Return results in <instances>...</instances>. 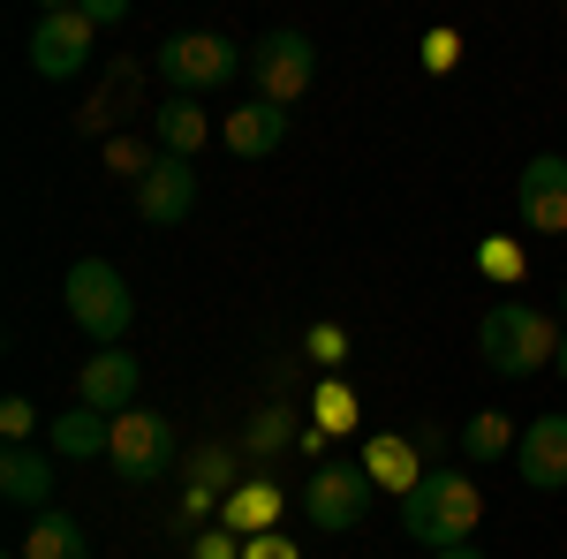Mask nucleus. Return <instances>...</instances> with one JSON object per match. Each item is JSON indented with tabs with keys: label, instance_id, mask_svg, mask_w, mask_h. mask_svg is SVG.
Returning a JSON list of instances; mask_svg holds the SVG:
<instances>
[{
	"label": "nucleus",
	"instance_id": "1",
	"mask_svg": "<svg viewBox=\"0 0 567 559\" xmlns=\"http://www.w3.org/2000/svg\"><path fill=\"white\" fill-rule=\"evenodd\" d=\"M560 325L537 310V302H492L477 318V355L499 371V379H529L545 363H560Z\"/></svg>",
	"mask_w": 567,
	"mask_h": 559
},
{
	"label": "nucleus",
	"instance_id": "2",
	"mask_svg": "<svg viewBox=\"0 0 567 559\" xmlns=\"http://www.w3.org/2000/svg\"><path fill=\"white\" fill-rule=\"evenodd\" d=\"M401 521H409V537L416 545H432V552H446V545H470L484 521V491L470 484V469H432L409 499H401Z\"/></svg>",
	"mask_w": 567,
	"mask_h": 559
},
{
	"label": "nucleus",
	"instance_id": "3",
	"mask_svg": "<svg viewBox=\"0 0 567 559\" xmlns=\"http://www.w3.org/2000/svg\"><path fill=\"white\" fill-rule=\"evenodd\" d=\"M61 302H69V318L84 325L99 348H122V333L136 325V302H130V280L114 272L106 258H76L69 265V280H61Z\"/></svg>",
	"mask_w": 567,
	"mask_h": 559
},
{
	"label": "nucleus",
	"instance_id": "4",
	"mask_svg": "<svg viewBox=\"0 0 567 559\" xmlns=\"http://www.w3.org/2000/svg\"><path fill=\"white\" fill-rule=\"evenodd\" d=\"M152 69L167 76V91L175 99H197V91H213V84H227L235 69H250L235 45L219 39V31H175V39L152 53Z\"/></svg>",
	"mask_w": 567,
	"mask_h": 559
},
{
	"label": "nucleus",
	"instance_id": "5",
	"mask_svg": "<svg viewBox=\"0 0 567 559\" xmlns=\"http://www.w3.org/2000/svg\"><path fill=\"white\" fill-rule=\"evenodd\" d=\"M91 53H99V23H91L84 8H45L39 23H31V69H39L45 84L84 76Z\"/></svg>",
	"mask_w": 567,
	"mask_h": 559
},
{
	"label": "nucleus",
	"instance_id": "6",
	"mask_svg": "<svg viewBox=\"0 0 567 559\" xmlns=\"http://www.w3.org/2000/svg\"><path fill=\"white\" fill-rule=\"evenodd\" d=\"M106 462H114L122 484H159V476L175 469V424L152 416V408L114 416V446H106Z\"/></svg>",
	"mask_w": 567,
	"mask_h": 559
},
{
	"label": "nucleus",
	"instance_id": "7",
	"mask_svg": "<svg viewBox=\"0 0 567 559\" xmlns=\"http://www.w3.org/2000/svg\"><path fill=\"white\" fill-rule=\"evenodd\" d=\"M250 76H258V99L296 106L310 91V76H318V45H310L303 31H265L258 53H250Z\"/></svg>",
	"mask_w": 567,
	"mask_h": 559
},
{
	"label": "nucleus",
	"instance_id": "8",
	"mask_svg": "<svg viewBox=\"0 0 567 559\" xmlns=\"http://www.w3.org/2000/svg\"><path fill=\"white\" fill-rule=\"evenodd\" d=\"M371 491H379V484L363 469H318L303 484V515L318 521V529H355V521L371 515Z\"/></svg>",
	"mask_w": 567,
	"mask_h": 559
},
{
	"label": "nucleus",
	"instance_id": "9",
	"mask_svg": "<svg viewBox=\"0 0 567 559\" xmlns=\"http://www.w3.org/2000/svg\"><path fill=\"white\" fill-rule=\"evenodd\" d=\"M136 386H144V363H136L130 348H99V355L84 363V379H76V401L99 408V416H130Z\"/></svg>",
	"mask_w": 567,
	"mask_h": 559
},
{
	"label": "nucleus",
	"instance_id": "10",
	"mask_svg": "<svg viewBox=\"0 0 567 559\" xmlns=\"http://www.w3.org/2000/svg\"><path fill=\"white\" fill-rule=\"evenodd\" d=\"M189 213H197V167L159 152V167L136 182V219L144 227H182Z\"/></svg>",
	"mask_w": 567,
	"mask_h": 559
},
{
	"label": "nucleus",
	"instance_id": "11",
	"mask_svg": "<svg viewBox=\"0 0 567 559\" xmlns=\"http://www.w3.org/2000/svg\"><path fill=\"white\" fill-rule=\"evenodd\" d=\"M515 205H523L529 235H567V159L560 152H537V159L523 167Z\"/></svg>",
	"mask_w": 567,
	"mask_h": 559
},
{
	"label": "nucleus",
	"instance_id": "12",
	"mask_svg": "<svg viewBox=\"0 0 567 559\" xmlns=\"http://www.w3.org/2000/svg\"><path fill=\"white\" fill-rule=\"evenodd\" d=\"M515 469L529 491H567V416H529L515 438Z\"/></svg>",
	"mask_w": 567,
	"mask_h": 559
},
{
	"label": "nucleus",
	"instance_id": "13",
	"mask_svg": "<svg viewBox=\"0 0 567 559\" xmlns=\"http://www.w3.org/2000/svg\"><path fill=\"white\" fill-rule=\"evenodd\" d=\"M0 499L23 507V515H45L53 507V462H45L39 446H8L0 454Z\"/></svg>",
	"mask_w": 567,
	"mask_h": 559
},
{
	"label": "nucleus",
	"instance_id": "14",
	"mask_svg": "<svg viewBox=\"0 0 567 559\" xmlns=\"http://www.w3.org/2000/svg\"><path fill=\"white\" fill-rule=\"evenodd\" d=\"M280 144H288V106L250 99V106L227 114V152H235V159H272Z\"/></svg>",
	"mask_w": 567,
	"mask_h": 559
},
{
	"label": "nucleus",
	"instance_id": "15",
	"mask_svg": "<svg viewBox=\"0 0 567 559\" xmlns=\"http://www.w3.org/2000/svg\"><path fill=\"white\" fill-rule=\"evenodd\" d=\"M152 144L167 152V159H197V144L213 136V114L197 106V99H167V106H152Z\"/></svg>",
	"mask_w": 567,
	"mask_h": 559
},
{
	"label": "nucleus",
	"instance_id": "16",
	"mask_svg": "<svg viewBox=\"0 0 567 559\" xmlns=\"http://www.w3.org/2000/svg\"><path fill=\"white\" fill-rule=\"evenodd\" d=\"M45 438H53V454H69V462H91V454H106L114 446V416H99V408H61L53 424H45Z\"/></svg>",
	"mask_w": 567,
	"mask_h": 559
},
{
	"label": "nucleus",
	"instance_id": "17",
	"mask_svg": "<svg viewBox=\"0 0 567 559\" xmlns=\"http://www.w3.org/2000/svg\"><path fill=\"white\" fill-rule=\"evenodd\" d=\"M23 559H91V537L76 515H61V507H45V515H31V529H23V545H16Z\"/></svg>",
	"mask_w": 567,
	"mask_h": 559
},
{
	"label": "nucleus",
	"instance_id": "18",
	"mask_svg": "<svg viewBox=\"0 0 567 559\" xmlns=\"http://www.w3.org/2000/svg\"><path fill=\"white\" fill-rule=\"evenodd\" d=\"M355 469L371 476V484H393V491H401V499H409V491H416V484H424V476H432V469H416V446H409V438H371V446H363V462H355Z\"/></svg>",
	"mask_w": 567,
	"mask_h": 559
},
{
	"label": "nucleus",
	"instance_id": "19",
	"mask_svg": "<svg viewBox=\"0 0 567 559\" xmlns=\"http://www.w3.org/2000/svg\"><path fill=\"white\" fill-rule=\"evenodd\" d=\"M515 416H499V408H484V416H470V431H462V454L470 462H499V454H515Z\"/></svg>",
	"mask_w": 567,
	"mask_h": 559
},
{
	"label": "nucleus",
	"instance_id": "20",
	"mask_svg": "<svg viewBox=\"0 0 567 559\" xmlns=\"http://www.w3.org/2000/svg\"><path fill=\"white\" fill-rule=\"evenodd\" d=\"M272 507H280V491H272V484H243V491H227V529H243V537H265Z\"/></svg>",
	"mask_w": 567,
	"mask_h": 559
},
{
	"label": "nucleus",
	"instance_id": "21",
	"mask_svg": "<svg viewBox=\"0 0 567 559\" xmlns=\"http://www.w3.org/2000/svg\"><path fill=\"white\" fill-rule=\"evenodd\" d=\"M130 99H136V69H122V76H114V91H99V99L84 106V130H91V136H99V130H114V114H122Z\"/></svg>",
	"mask_w": 567,
	"mask_h": 559
},
{
	"label": "nucleus",
	"instance_id": "22",
	"mask_svg": "<svg viewBox=\"0 0 567 559\" xmlns=\"http://www.w3.org/2000/svg\"><path fill=\"white\" fill-rule=\"evenodd\" d=\"M227 476H235V462H227L219 446H197V454H189V491H205V499H213V491H235Z\"/></svg>",
	"mask_w": 567,
	"mask_h": 559
},
{
	"label": "nucleus",
	"instance_id": "23",
	"mask_svg": "<svg viewBox=\"0 0 567 559\" xmlns=\"http://www.w3.org/2000/svg\"><path fill=\"white\" fill-rule=\"evenodd\" d=\"M31 431H39V408H31L23 393H8V401H0V438H8V446H31Z\"/></svg>",
	"mask_w": 567,
	"mask_h": 559
},
{
	"label": "nucleus",
	"instance_id": "24",
	"mask_svg": "<svg viewBox=\"0 0 567 559\" xmlns=\"http://www.w3.org/2000/svg\"><path fill=\"white\" fill-rule=\"evenodd\" d=\"M484 272H492V280H515V272H523V250H515L507 235H492V242H484Z\"/></svg>",
	"mask_w": 567,
	"mask_h": 559
},
{
	"label": "nucleus",
	"instance_id": "25",
	"mask_svg": "<svg viewBox=\"0 0 567 559\" xmlns=\"http://www.w3.org/2000/svg\"><path fill=\"white\" fill-rule=\"evenodd\" d=\"M189 559H243V545H235V529H205Z\"/></svg>",
	"mask_w": 567,
	"mask_h": 559
},
{
	"label": "nucleus",
	"instance_id": "26",
	"mask_svg": "<svg viewBox=\"0 0 567 559\" xmlns=\"http://www.w3.org/2000/svg\"><path fill=\"white\" fill-rule=\"evenodd\" d=\"M243 559H303V552H296L288 537H272V529H265V537H250V545H243Z\"/></svg>",
	"mask_w": 567,
	"mask_h": 559
},
{
	"label": "nucleus",
	"instance_id": "27",
	"mask_svg": "<svg viewBox=\"0 0 567 559\" xmlns=\"http://www.w3.org/2000/svg\"><path fill=\"white\" fill-rule=\"evenodd\" d=\"M424 69H454V31H432V45H424Z\"/></svg>",
	"mask_w": 567,
	"mask_h": 559
},
{
	"label": "nucleus",
	"instance_id": "28",
	"mask_svg": "<svg viewBox=\"0 0 567 559\" xmlns=\"http://www.w3.org/2000/svg\"><path fill=\"white\" fill-rule=\"evenodd\" d=\"M84 15H91V23H122V15H130V0H84Z\"/></svg>",
	"mask_w": 567,
	"mask_h": 559
},
{
	"label": "nucleus",
	"instance_id": "29",
	"mask_svg": "<svg viewBox=\"0 0 567 559\" xmlns=\"http://www.w3.org/2000/svg\"><path fill=\"white\" fill-rule=\"evenodd\" d=\"M280 424H288V416H258V431H250V446H280Z\"/></svg>",
	"mask_w": 567,
	"mask_h": 559
},
{
	"label": "nucleus",
	"instance_id": "30",
	"mask_svg": "<svg viewBox=\"0 0 567 559\" xmlns=\"http://www.w3.org/2000/svg\"><path fill=\"white\" fill-rule=\"evenodd\" d=\"M432 559H484L477 545H446V552H432Z\"/></svg>",
	"mask_w": 567,
	"mask_h": 559
},
{
	"label": "nucleus",
	"instance_id": "31",
	"mask_svg": "<svg viewBox=\"0 0 567 559\" xmlns=\"http://www.w3.org/2000/svg\"><path fill=\"white\" fill-rule=\"evenodd\" d=\"M553 371H560V379H567V341H560V363H553Z\"/></svg>",
	"mask_w": 567,
	"mask_h": 559
},
{
	"label": "nucleus",
	"instance_id": "32",
	"mask_svg": "<svg viewBox=\"0 0 567 559\" xmlns=\"http://www.w3.org/2000/svg\"><path fill=\"white\" fill-rule=\"evenodd\" d=\"M560 310H567V288H560Z\"/></svg>",
	"mask_w": 567,
	"mask_h": 559
},
{
	"label": "nucleus",
	"instance_id": "33",
	"mask_svg": "<svg viewBox=\"0 0 567 559\" xmlns=\"http://www.w3.org/2000/svg\"><path fill=\"white\" fill-rule=\"evenodd\" d=\"M8 559H23V552H8Z\"/></svg>",
	"mask_w": 567,
	"mask_h": 559
}]
</instances>
